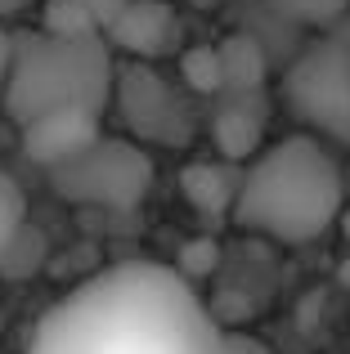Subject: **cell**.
Segmentation results:
<instances>
[{"mask_svg":"<svg viewBox=\"0 0 350 354\" xmlns=\"http://www.w3.org/2000/svg\"><path fill=\"white\" fill-rule=\"evenodd\" d=\"M180 81L193 95L225 90V68H220V45H193L180 54Z\"/></svg>","mask_w":350,"mask_h":354,"instance_id":"11","label":"cell"},{"mask_svg":"<svg viewBox=\"0 0 350 354\" xmlns=\"http://www.w3.org/2000/svg\"><path fill=\"white\" fill-rule=\"evenodd\" d=\"M117 50H126L131 59H144V63H158L162 54L175 50V36H180V23L162 0H126L122 9L113 14L108 23Z\"/></svg>","mask_w":350,"mask_h":354,"instance_id":"8","label":"cell"},{"mask_svg":"<svg viewBox=\"0 0 350 354\" xmlns=\"http://www.w3.org/2000/svg\"><path fill=\"white\" fill-rule=\"evenodd\" d=\"M346 211V180L333 144L310 130L283 135L265 144L252 162L243 166L234 198L238 229L274 242H315L342 220Z\"/></svg>","mask_w":350,"mask_h":354,"instance_id":"2","label":"cell"},{"mask_svg":"<svg viewBox=\"0 0 350 354\" xmlns=\"http://www.w3.org/2000/svg\"><path fill=\"white\" fill-rule=\"evenodd\" d=\"M238 180H243V171H238L229 157H220V162H189V166H184V175H180L184 198H189L193 207L202 211V216L234 211Z\"/></svg>","mask_w":350,"mask_h":354,"instance_id":"9","label":"cell"},{"mask_svg":"<svg viewBox=\"0 0 350 354\" xmlns=\"http://www.w3.org/2000/svg\"><path fill=\"white\" fill-rule=\"evenodd\" d=\"M283 99L310 135L350 144V45L319 41L283 72Z\"/></svg>","mask_w":350,"mask_h":354,"instance_id":"5","label":"cell"},{"mask_svg":"<svg viewBox=\"0 0 350 354\" xmlns=\"http://www.w3.org/2000/svg\"><path fill=\"white\" fill-rule=\"evenodd\" d=\"M23 229H27V198H23V189L0 171V265H5V256L14 251V242L23 238Z\"/></svg>","mask_w":350,"mask_h":354,"instance_id":"13","label":"cell"},{"mask_svg":"<svg viewBox=\"0 0 350 354\" xmlns=\"http://www.w3.org/2000/svg\"><path fill=\"white\" fill-rule=\"evenodd\" d=\"M27 354H261V346L220 328L175 265L126 260L54 301Z\"/></svg>","mask_w":350,"mask_h":354,"instance_id":"1","label":"cell"},{"mask_svg":"<svg viewBox=\"0 0 350 354\" xmlns=\"http://www.w3.org/2000/svg\"><path fill=\"white\" fill-rule=\"evenodd\" d=\"M216 135H220V153H225L229 162L247 157L256 144H261V126H256L243 108H225V113L216 117Z\"/></svg>","mask_w":350,"mask_h":354,"instance_id":"12","label":"cell"},{"mask_svg":"<svg viewBox=\"0 0 350 354\" xmlns=\"http://www.w3.org/2000/svg\"><path fill=\"white\" fill-rule=\"evenodd\" d=\"M220 68H225V90H256L265 77V54L256 41L234 36L220 45Z\"/></svg>","mask_w":350,"mask_h":354,"instance_id":"10","label":"cell"},{"mask_svg":"<svg viewBox=\"0 0 350 354\" xmlns=\"http://www.w3.org/2000/svg\"><path fill=\"white\" fill-rule=\"evenodd\" d=\"M9 68H14V36L0 27V99H5V86H9Z\"/></svg>","mask_w":350,"mask_h":354,"instance_id":"15","label":"cell"},{"mask_svg":"<svg viewBox=\"0 0 350 354\" xmlns=\"http://www.w3.org/2000/svg\"><path fill=\"white\" fill-rule=\"evenodd\" d=\"M113 104H117V113H122L126 130L135 135V144L180 148V144L193 139V113H189V104H184V95L144 59H131V63L117 68Z\"/></svg>","mask_w":350,"mask_h":354,"instance_id":"6","label":"cell"},{"mask_svg":"<svg viewBox=\"0 0 350 354\" xmlns=\"http://www.w3.org/2000/svg\"><path fill=\"white\" fill-rule=\"evenodd\" d=\"M81 5H86L90 14L99 18V27H108V23H113V14H117V9L126 5V0H81Z\"/></svg>","mask_w":350,"mask_h":354,"instance_id":"16","label":"cell"},{"mask_svg":"<svg viewBox=\"0 0 350 354\" xmlns=\"http://www.w3.org/2000/svg\"><path fill=\"white\" fill-rule=\"evenodd\" d=\"M99 117L104 113H95V108H86V104L36 113L32 121H23V157H32L45 171H54L59 162L77 157L86 144L99 139Z\"/></svg>","mask_w":350,"mask_h":354,"instance_id":"7","label":"cell"},{"mask_svg":"<svg viewBox=\"0 0 350 354\" xmlns=\"http://www.w3.org/2000/svg\"><path fill=\"white\" fill-rule=\"evenodd\" d=\"M32 5H45V0H0V23L14 18V14H27Z\"/></svg>","mask_w":350,"mask_h":354,"instance_id":"17","label":"cell"},{"mask_svg":"<svg viewBox=\"0 0 350 354\" xmlns=\"http://www.w3.org/2000/svg\"><path fill=\"white\" fill-rule=\"evenodd\" d=\"M50 184L59 198L77 202V207L126 211L153 189V157L135 139H104L99 135L77 157L54 166Z\"/></svg>","mask_w":350,"mask_h":354,"instance_id":"4","label":"cell"},{"mask_svg":"<svg viewBox=\"0 0 350 354\" xmlns=\"http://www.w3.org/2000/svg\"><path fill=\"white\" fill-rule=\"evenodd\" d=\"M283 18L292 23H310V27H328L350 9V0H270Z\"/></svg>","mask_w":350,"mask_h":354,"instance_id":"14","label":"cell"},{"mask_svg":"<svg viewBox=\"0 0 350 354\" xmlns=\"http://www.w3.org/2000/svg\"><path fill=\"white\" fill-rule=\"evenodd\" d=\"M337 278H342V287H350V247H346V256H342V265H337Z\"/></svg>","mask_w":350,"mask_h":354,"instance_id":"18","label":"cell"},{"mask_svg":"<svg viewBox=\"0 0 350 354\" xmlns=\"http://www.w3.org/2000/svg\"><path fill=\"white\" fill-rule=\"evenodd\" d=\"M113 77L117 63L104 50L99 36H27L14 41V68L5 86V108L14 121H32L36 113L68 104H86L104 113L113 104Z\"/></svg>","mask_w":350,"mask_h":354,"instance_id":"3","label":"cell"}]
</instances>
